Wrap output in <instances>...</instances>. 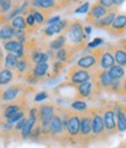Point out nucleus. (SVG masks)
Segmentation results:
<instances>
[{
  "label": "nucleus",
  "instance_id": "nucleus-1",
  "mask_svg": "<svg viewBox=\"0 0 126 148\" xmlns=\"http://www.w3.org/2000/svg\"><path fill=\"white\" fill-rule=\"evenodd\" d=\"M84 22L79 19H71L69 20V27L67 30V38L70 41V46L79 53L88 48V38L89 36L84 32Z\"/></svg>",
  "mask_w": 126,
  "mask_h": 148
},
{
  "label": "nucleus",
  "instance_id": "nucleus-2",
  "mask_svg": "<svg viewBox=\"0 0 126 148\" xmlns=\"http://www.w3.org/2000/svg\"><path fill=\"white\" fill-rule=\"evenodd\" d=\"M60 110L65 125L68 145L70 146L77 145L79 136V127H81V113L63 106H60Z\"/></svg>",
  "mask_w": 126,
  "mask_h": 148
},
{
  "label": "nucleus",
  "instance_id": "nucleus-3",
  "mask_svg": "<svg viewBox=\"0 0 126 148\" xmlns=\"http://www.w3.org/2000/svg\"><path fill=\"white\" fill-rule=\"evenodd\" d=\"M57 106L54 101H49L46 100L43 103H40L39 105H36L37 107V117H39V121L37 125L42 128L43 133L48 134L50 136L49 133V123L52 120V118L54 117V114L56 113Z\"/></svg>",
  "mask_w": 126,
  "mask_h": 148
},
{
  "label": "nucleus",
  "instance_id": "nucleus-4",
  "mask_svg": "<svg viewBox=\"0 0 126 148\" xmlns=\"http://www.w3.org/2000/svg\"><path fill=\"white\" fill-rule=\"evenodd\" d=\"M89 114L91 117V126H92V138L95 141H101L107 139L105 126H104V118H103V108L99 107H89Z\"/></svg>",
  "mask_w": 126,
  "mask_h": 148
},
{
  "label": "nucleus",
  "instance_id": "nucleus-5",
  "mask_svg": "<svg viewBox=\"0 0 126 148\" xmlns=\"http://www.w3.org/2000/svg\"><path fill=\"white\" fill-rule=\"evenodd\" d=\"M30 4L33 7L43 13L47 20H49L55 12L65 8L67 6L72 4V1H68V0H35V1H30Z\"/></svg>",
  "mask_w": 126,
  "mask_h": 148
},
{
  "label": "nucleus",
  "instance_id": "nucleus-6",
  "mask_svg": "<svg viewBox=\"0 0 126 148\" xmlns=\"http://www.w3.org/2000/svg\"><path fill=\"white\" fill-rule=\"evenodd\" d=\"M91 77H92V72H90L88 70L79 69V68H77L74 64L67 71V73H65V82L62 83L60 85V88H64V86L76 88L79 84H83L85 82L91 81Z\"/></svg>",
  "mask_w": 126,
  "mask_h": 148
},
{
  "label": "nucleus",
  "instance_id": "nucleus-7",
  "mask_svg": "<svg viewBox=\"0 0 126 148\" xmlns=\"http://www.w3.org/2000/svg\"><path fill=\"white\" fill-rule=\"evenodd\" d=\"M94 142L92 138V126H91V117L89 111L81 113V127H79V136L77 145L82 147H87Z\"/></svg>",
  "mask_w": 126,
  "mask_h": 148
},
{
  "label": "nucleus",
  "instance_id": "nucleus-8",
  "mask_svg": "<svg viewBox=\"0 0 126 148\" xmlns=\"http://www.w3.org/2000/svg\"><path fill=\"white\" fill-rule=\"evenodd\" d=\"M103 108V118H104V126H105V132L106 136H111L118 133L117 131V120H116V108H114V103H107L102 106Z\"/></svg>",
  "mask_w": 126,
  "mask_h": 148
},
{
  "label": "nucleus",
  "instance_id": "nucleus-9",
  "mask_svg": "<svg viewBox=\"0 0 126 148\" xmlns=\"http://www.w3.org/2000/svg\"><path fill=\"white\" fill-rule=\"evenodd\" d=\"M92 50H94V53H95V55L97 57L99 69H102V70H110L116 64L113 54H112V51L106 46H101V47L95 48Z\"/></svg>",
  "mask_w": 126,
  "mask_h": 148
},
{
  "label": "nucleus",
  "instance_id": "nucleus-10",
  "mask_svg": "<svg viewBox=\"0 0 126 148\" xmlns=\"http://www.w3.org/2000/svg\"><path fill=\"white\" fill-rule=\"evenodd\" d=\"M69 27V20L68 19H63L56 23H52V25H47L46 27L41 28L40 33H41V39H48L52 36H57L61 34H67Z\"/></svg>",
  "mask_w": 126,
  "mask_h": 148
},
{
  "label": "nucleus",
  "instance_id": "nucleus-11",
  "mask_svg": "<svg viewBox=\"0 0 126 148\" xmlns=\"http://www.w3.org/2000/svg\"><path fill=\"white\" fill-rule=\"evenodd\" d=\"M106 47L112 51L116 64L126 68V39H121L118 42H109Z\"/></svg>",
  "mask_w": 126,
  "mask_h": 148
},
{
  "label": "nucleus",
  "instance_id": "nucleus-12",
  "mask_svg": "<svg viewBox=\"0 0 126 148\" xmlns=\"http://www.w3.org/2000/svg\"><path fill=\"white\" fill-rule=\"evenodd\" d=\"M75 65L79 69H83V70H88L90 72H94L96 71L97 69H99L98 66V61H97V57L94 53L92 49H90L88 53L83 54L75 63Z\"/></svg>",
  "mask_w": 126,
  "mask_h": 148
},
{
  "label": "nucleus",
  "instance_id": "nucleus-13",
  "mask_svg": "<svg viewBox=\"0 0 126 148\" xmlns=\"http://www.w3.org/2000/svg\"><path fill=\"white\" fill-rule=\"evenodd\" d=\"M111 10H106L104 8L103 6H101L98 4V1H95L94 4H91L90 6V10L89 12L87 13V16L85 19H84V21H85L90 27L94 26L97 21H99L102 18H104Z\"/></svg>",
  "mask_w": 126,
  "mask_h": 148
},
{
  "label": "nucleus",
  "instance_id": "nucleus-14",
  "mask_svg": "<svg viewBox=\"0 0 126 148\" xmlns=\"http://www.w3.org/2000/svg\"><path fill=\"white\" fill-rule=\"evenodd\" d=\"M125 32H126V12L118 13L111 27L107 29V34L112 36V38H118V36L125 34Z\"/></svg>",
  "mask_w": 126,
  "mask_h": 148
},
{
  "label": "nucleus",
  "instance_id": "nucleus-15",
  "mask_svg": "<svg viewBox=\"0 0 126 148\" xmlns=\"http://www.w3.org/2000/svg\"><path fill=\"white\" fill-rule=\"evenodd\" d=\"M78 53L74 49L72 46H70L69 43H67L62 49L55 51V61H60L62 63H65V64H69L74 61L75 56L77 55Z\"/></svg>",
  "mask_w": 126,
  "mask_h": 148
},
{
  "label": "nucleus",
  "instance_id": "nucleus-16",
  "mask_svg": "<svg viewBox=\"0 0 126 148\" xmlns=\"http://www.w3.org/2000/svg\"><path fill=\"white\" fill-rule=\"evenodd\" d=\"M75 89H76V92H75V96H74L75 100H83V99H91L92 98V95H94V83H92V81L79 84Z\"/></svg>",
  "mask_w": 126,
  "mask_h": 148
},
{
  "label": "nucleus",
  "instance_id": "nucleus-17",
  "mask_svg": "<svg viewBox=\"0 0 126 148\" xmlns=\"http://www.w3.org/2000/svg\"><path fill=\"white\" fill-rule=\"evenodd\" d=\"M118 10H119V8H113V10H111L104 18H102L99 21H97V22L94 25V27L97 28V29H102V30L107 32V29L111 27L113 20L116 19V16H117V14H118Z\"/></svg>",
  "mask_w": 126,
  "mask_h": 148
},
{
  "label": "nucleus",
  "instance_id": "nucleus-18",
  "mask_svg": "<svg viewBox=\"0 0 126 148\" xmlns=\"http://www.w3.org/2000/svg\"><path fill=\"white\" fill-rule=\"evenodd\" d=\"M50 69V64L49 62H45V63H37L33 66V75L35 76V78L41 82L43 79H47L48 72Z\"/></svg>",
  "mask_w": 126,
  "mask_h": 148
},
{
  "label": "nucleus",
  "instance_id": "nucleus-19",
  "mask_svg": "<svg viewBox=\"0 0 126 148\" xmlns=\"http://www.w3.org/2000/svg\"><path fill=\"white\" fill-rule=\"evenodd\" d=\"M114 108H116L117 131H118V133H123L126 131V113L121 108L120 103H114Z\"/></svg>",
  "mask_w": 126,
  "mask_h": 148
},
{
  "label": "nucleus",
  "instance_id": "nucleus-20",
  "mask_svg": "<svg viewBox=\"0 0 126 148\" xmlns=\"http://www.w3.org/2000/svg\"><path fill=\"white\" fill-rule=\"evenodd\" d=\"M34 66V64L30 62V60L25 56L23 58H20L19 62H18V65L15 68V75L18 78H23V76L26 75V72L32 69Z\"/></svg>",
  "mask_w": 126,
  "mask_h": 148
},
{
  "label": "nucleus",
  "instance_id": "nucleus-21",
  "mask_svg": "<svg viewBox=\"0 0 126 148\" xmlns=\"http://www.w3.org/2000/svg\"><path fill=\"white\" fill-rule=\"evenodd\" d=\"M65 45H67V35L61 34V35L55 36V38L48 43V48L53 51H57V50L62 49Z\"/></svg>",
  "mask_w": 126,
  "mask_h": 148
},
{
  "label": "nucleus",
  "instance_id": "nucleus-22",
  "mask_svg": "<svg viewBox=\"0 0 126 148\" xmlns=\"http://www.w3.org/2000/svg\"><path fill=\"white\" fill-rule=\"evenodd\" d=\"M109 71V75L112 78V81H121L125 77V68L114 64Z\"/></svg>",
  "mask_w": 126,
  "mask_h": 148
},
{
  "label": "nucleus",
  "instance_id": "nucleus-23",
  "mask_svg": "<svg viewBox=\"0 0 126 148\" xmlns=\"http://www.w3.org/2000/svg\"><path fill=\"white\" fill-rule=\"evenodd\" d=\"M15 38V30L12 28L11 25H5L4 27L0 28V40L10 41Z\"/></svg>",
  "mask_w": 126,
  "mask_h": 148
},
{
  "label": "nucleus",
  "instance_id": "nucleus-24",
  "mask_svg": "<svg viewBox=\"0 0 126 148\" xmlns=\"http://www.w3.org/2000/svg\"><path fill=\"white\" fill-rule=\"evenodd\" d=\"M14 78V73L12 70L10 69H3L1 72H0V86L3 85H7L8 83L12 82V79Z\"/></svg>",
  "mask_w": 126,
  "mask_h": 148
},
{
  "label": "nucleus",
  "instance_id": "nucleus-25",
  "mask_svg": "<svg viewBox=\"0 0 126 148\" xmlns=\"http://www.w3.org/2000/svg\"><path fill=\"white\" fill-rule=\"evenodd\" d=\"M11 26L14 30H26L27 23H26V18L23 15H18L11 21Z\"/></svg>",
  "mask_w": 126,
  "mask_h": 148
},
{
  "label": "nucleus",
  "instance_id": "nucleus-26",
  "mask_svg": "<svg viewBox=\"0 0 126 148\" xmlns=\"http://www.w3.org/2000/svg\"><path fill=\"white\" fill-rule=\"evenodd\" d=\"M18 62H19V58L13 53H8L5 56V66H6V69H10V70L15 69L17 65H18Z\"/></svg>",
  "mask_w": 126,
  "mask_h": 148
},
{
  "label": "nucleus",
  "instance_id": "nucleus-27",
  "mask_svg": "<svg viewBox=\"0 0 126 148\" xmlns=\"http://www.w3.org/2000/svg\"><path fill=\"white\" fill-rule=\"evenodd\" d=\"M70 107H71V110L76 111V112H79V113L85 112V111L89 108L88 107V104L84 101V100H74L70 104Z\"/></svg>",
  "mask_w": 126,
  "mask_h": 148
},
{
  "label": "nucleus",
  "instance_id": "nucleus-28",
  "mask_svg": "<svg viewBox=\"0 0 126 148\" xmlns=\"http://www.w3.org/2000/svg\"><path fill=\"white\" fill-rule=\"evenodd\" d=\"M14 1L11 0H0V13L3 15H7L13 10Z\"/></svg>",
  "mask_w": 126,
  "mask_h": 148
},
{
  "label": "nucleus",
  "instance_id": "nucleus-29",
  "mask_svg": "<svg viewBox=\"0 0 126 148\" xmlns=\"http://www.w3.org/2000/svg\"><path fill=\"white\" fill-rule=\"evenodd\" d=\"M33 15H34V19H35V22H36V25L37 26H42L43 23H47V18L43 15V13L42 12H40L39 10H36L35 7H34V11H33V13H32Z\"/></svg>",
  "mask_w": 126,
  "mask_h": 148
},
{
  "label": "nucleus",
  "instance_id": "nucleus-30",
  "mask_svg": "<svg viewBox=\"0 0 126 148\" xmlns=\"http://www.w3.org/2000/svg\"><path fill=\"white\" fill-rule=\"evenodd\" d=\"M90 6H91V4H90L89 1H85V3H83L82 5H79V6L74 11V13H75V14H85V13L89 12Z\"/></svg>",
  "mask_w": 126,
  "mask_h": 148
},
{
  "label": "nucleus",
  "instance_id": "nucleus-31",
  "mask_svg": "<svg viewBox=\"0 0 126 148\" xmlns=\"http://www.w3.org/2000/svg\"><path fill=\"white\" fill-rule=\"evenodd\" d=\"M23 118H26V112H25V111H22V112H19V113L12 116L11 118H8V119H7V123H10V124H12V125H15L17 123H19V121H20L21 119H23Z\"/></svg>",
  "mask_w": 126,
  "mask_h": 148
},
{
  "label": "nucleus",
  "instance_id": "nucleus-32",
  "mask_svg": "<svg viewBox=\"0 0 126 148\" xmlns=\"http://www.w3.org/2000/svg\"><path fill=\"white\" fill-rule=\"evenodd\" d=\"M48 93H47V91H40V92H37L36 95H35V97H34V101L35 103H43V101H46L47 99H48Z\"/></svg>",
  "mask_w": 126,
  "mask_h": 148
},
{
  "label": "nucleus",
  "instance_id": "nucleus-33",
  "mask_svg": "<svg viewBox=\"0 0 126 148\" xmlns=\"http://www.w3.org/2000/svg\"><path fill=\"white\" fill-rule=\"evenodd\" d=\"M98 4L101 6H103L106 10H113V8H118L114 6V0H98Z\"/></svg>",
  "mask_w": 126,
  "mask_h": 148
},
{
  "label": "nucleus",
  "instance_id": "nucleus-34",
  "mask_svg": "<svg viewBox=\"0 0 126 148\" xmlns=\"http://www.w3.org/2000/svg\"><path fill=\"white\" fill-rule=\"evenodd\" d=\"M103 42H104L103 39H101V38H96L95 40H92L91 42L88 43V49H95V48H98V47H101V45H102Z\"/></svg>",
  "mask_w": 126,
  "mask_h": 148
},
{
  "label": "nucleus",
  "instance_id": "nucleus-35",
  "mask_svg": "<svg viewBox=\"0 0 126 148\" xmlns=\"http://www.w3.org/2000/svg\"><path fill=\"white\" fill-rule=\"evenodd\" d=\"M118 96L126 98V76L120 81V89H119Z\"/></svg>",
  "mask_w": 126,
  "mask_h": 148
},
{
  "label": "nucleus",
  "instance_id": "nucleus-36",
  "mask_svg": "<svg viewBox=\"0 0 126 148\" xmlns=\"http://www.w3.org/2000/svg\"><path fill=\"white\" fill-rule=\"evenodd\" d=\"M62 19H61V16L60 15H55V16H52L48 21H47V25H52V23H56V22H59V21H61Z\"/></svg>",
  "mask_w": 126,
  "mask_h": 148
},
{
  "label": "nucleus",
  "instance_id": "nucleus-37",
  "mask_svg": "<svg viewBox=\"0 0 126 148\" xmlns=\"http://www.w3.org/2000/svg\"><path fill=\"white\" fill-rule=\"evenodd\" d=\"M91 30H92V29H91L90 26H85V27H84V32H85V34H87L88 36L91 34Z\"/></svg>",
  "mask_w": 126,
  "mask_h": 148
},
{
  "label": "nucleus",
  "instance_id": "nucleus-38",
  "mask_svg": "<svg viewBox=\"0 0 126 148\" xmlns=\"http://www.w3.org/2000/svg\"><path fill=\"white\" fill-rule=\"evenodd\" d=\"M124 104H126V98H124Z\"/></svg>",
  "mask_w": 126,
  "mask_h": 148
},
{
  "label": "nucleus",
  "instance_id": "nucleus-39",
  "mask_svg": "<svg viewBox=\"0 0 126 148\" xmlns=\"http://www.w3.org/2000/svg\"><path fill=\"white\" fill-rule=\"evenodd\" d=\"M0 64H1V55H0Z\"/></svg>",
  "mask_w": 126,
  "mask_h": 148
},
{
  "label": "nucleus",
  "instance_id": "nucleus-40",
  "mask_svg": "<svg viewBox=\"0 0 126 148\" xmlns=\"http://www.w3.org/2000/svg\"><path fill=\"white\" fill-rule=\"evenodd\" d=\"M116 148H119V147H116Z\"/></svg>",
  "mask_w": 126,
  "mask_h": 148
}]
</instances>
